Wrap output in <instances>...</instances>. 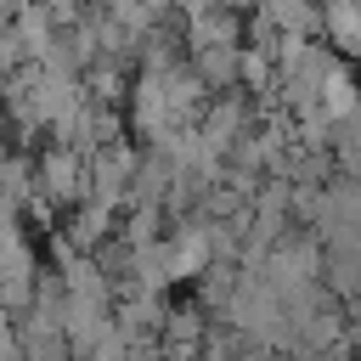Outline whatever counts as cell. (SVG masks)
Here are the masks:
<instances>
[{
    "label": "cell",
    "mask_w": 361,
    "mask_h": 361,
    "mask_svg": "<svg viewBox=\"0 0 361 361\" xmlns=\"http://www.w3.org/2000/svg\"><path fill=\"white\" fill-rule=\"evenodd\" d=\"M113 333V299H68L62 293V344L73 361H85Z\"/></svg>",
    "instance_id": "obj_1"
},
{
    "label": "cell",
    "mask_w": 361,
    "mask_h": 361,
    "mask_svg": "<svg viewBox=\"0 0 361 361\" xmlns=\"http://www.w3.org/2000/svg\"><path fill=\"white\" fill-rule=\"evenodd\" d=\"M209 316H203V305H164V322H158V350H164V361H192L203 344H209Z\"/></svg>",
    "instance_id": "obj_2"
},
{
    "label": "cell",
    "mask_w": 361,
    "mask_h": 361,
    "mask_svg": "<svg viewBox=\"0 0 361 361\" xmlns=\"http://www.w3.org/2000/svg\"><path fill=\"white\" fill-rule=\"evenodd\" d=\"M6 271H39L28 237H23V226H17L11 214H0V276H6Z\"/></svg>",
    "instance_id": "obj_5"
},
{
    "label": "cell",
    "mask_w": 361,
    "mask_h": 361,
    "mask_svg": "<svg viewBox=\"0 0 361 361\" xmlns=\"http://www.w3.org/2000/svg\"><path fill=\"white\" fill-rule=\"evenodd\" d=\"M271 11H276V23L293 28V34H310V28H316V6H305V0H276Z\"/></svg>",
    "instance_id": "obj_7"
},
{
    "label": "cell",
    "mask_w": 361,
    "mask_h": 361,
    "mask_svg": "<svg viewBox=\"0 0 361 361\" xmlns=\"http://www.w3.org/2000/svg\"><path fill=\"white\" fill-rule=\"evenodd\" d=\"M79 158L73 152H51L45 164H39V197L45 203H68V197H79Z\"/></svg>",
    "instance_id": "obj_4"
},
{
    "label": "cell",
    "mask_w": 361,
    "mask_h": 361,
    "mask_svg": "<svg viewBox=\"0 0 361 361\" xmlns=\"http://www.w3.org/2000/svg\"><path fill=\"white\" fill-rule=\"evenodd\" d=\"M124 361H164V350H158V344H130Z\"/></svg>",
    "instance_id": "obj_8"
},
{
    "label": "cell",
    "mask_w": 361,
    "mask_h": 361,
    "mask_svg": "<svg viewBox=\"0 0 361 361\" xmlns=\"http://www.w3.org/2000/svg\"><path fill=\"white\" fill-rule=\"evenodd\" d=\"M209 265H214V243H209V226H203V220L180 226V231L164 243V271H169V282H197Z\"/></svg>",
    "instance_id": "obj_3"
},
{
    "label": "cell",
    "mask_w": 361,
    "mask_h": 361,
    "mask_svg": "<svg viewBox=\"0 0 361 361\" xmlns=\"http://www.w3.org/2000/svg\"><path fill=\"white\" fill-rule=\"evenodd\" d=\"M327 28L344 51H361V0H333L327 6Z\"/></svg>",
    "instance_id": "obj_6"
}]
</instances>
